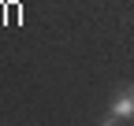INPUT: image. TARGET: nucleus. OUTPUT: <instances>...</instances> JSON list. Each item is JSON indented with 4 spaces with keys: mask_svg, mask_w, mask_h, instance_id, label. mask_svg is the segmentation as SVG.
Here are the masks:
<instances>
[{
    "mask_svg": "<svg viewBox=\"0 0 134 126\" xmlns=\"http://www.w3.org/2000/svg\"><path fill=\"white\" fill-rule=\"evenodd\" d=\"M130 119H134V85H123L119 93H115L104 122H130Z\"/></svg>",
    "mask_w": 134,
    "mask_h": 126,
    "instance_id": "obj_1",
    "label": "nucleus"
}]
</instances>
